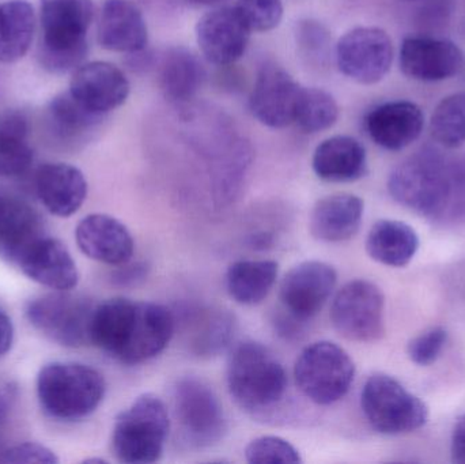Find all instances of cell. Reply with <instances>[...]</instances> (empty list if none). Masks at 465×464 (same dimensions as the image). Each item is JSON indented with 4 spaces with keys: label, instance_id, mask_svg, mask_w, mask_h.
<instances>
[{
    "label": "cell",
    "instance_id": "6da1fadb",
    "mask_svg": "<svg viewBox=\"0 0 465 464\" xmlns=\"http://www.w3.org/2000/svg\"><path fill=\"white\" fill-rule=\"evenodd\" d=\"M174 329L165 305L116 297L95 305L90 343L122 364H143L165 350Z\"/></svg>",
    "mask_w": 465,
    "mask_h": 464
},
{
    "label": "cell",
    "instance_id": "7a4b0ae2",
    "mask_svg": "<svg viewBox=\"0 0 465 464\" xmlns=\"http://www.w3.org/2000/svg\"><path fill=\"white\" fill-rule=\"evenodd\" d=\"M93 14V0H40L43 35L37 56L44 70L65 74L84 64Z\"/></svg>",
    "mask_w": 465,
    "mask_h": 464
},
{
    "label": "cell",
    "instance_id": "3957f363",
    "mask_svg": "<svg viewBox=\"0 0 465 464\" xmlns=\"http://www.w3.org/2000/svg\"><path fill=\"white\" fill-rule=\"evenodd\" d=\"M226 380L234 402L253 414L278 408L289 387L283 365L267 346L254 341H243L232 348Z\"/></svg>",
    "mask_w": 465,
    "mask_h": 464
},
{
    "label": "cell",
    "instance_id": "277c9868",
    "mask_svg": "<svg viewBox=\"0 0 465 464\" xmlns=\"http://www.w3.org/2000/svg\"><path fill=\"white\" fill-rule=\"evenodd\" d=\"M104 376L89 365L52 362L37 376V395L46 416L73 422L92 416L104 400Z\"/></svg>",
    "mask_w": 465,
    "mask_h": 464
},
{
    "label": "cell",
    "instance_id": "5b68a950",
    "mask_svg": "<svg viewBox=\"0 0 465 464\" xmlns=\"http://www.w3.org/2000/svg\"><path fill=\"white\" fill-rule=\"evenodd\" d=\"M455 190V171L434 152L407 158L388 179V191L398 203L428 217L444 215L452 204Z\"/></svg>",
    "mask_w": 465,
    "mask_h": 464
},
{
    "label": "cell",
    "instance_id": "8992f818",
    "mask_svg": "<svg viewBox=\"0 0 465 464\" xmlns=\"http://www.w3.org/2000/svg\"><path fill=\"white\" fill-rule=\"evenodd\" d=\"M171 430L165 403L154 394H143L119 414L112 433V451L119 462L152 464L163 457Z\"/></svg>",
    "mask_w": 465,
    "mask_h": 464
},
{
    "label": "cell",
    "instance_id": "52a82bcc",
    "mask_svg": "<svg viewBox=\"0 0 465 464\" xmlns=\"http://www.w3.org/2000/svg\"><path fill=\"white\" fill-rule=\"evenodd\" d=\"M366 421L381 435L396 436L425 427L429 408L401 381L385 373H374L361 392Z\"/></svg>",
    "mask_w": 465,
    "mask_h": 464
},
{
    "label": "cell",
    "instance_id": "ba28073f",
    "mask_svg": "<svg viewBox=\"0 0 465 464\" xmlns=\"http://www.w3.org/2000/svg\"><path fill=\"white\" fill-rule=\"evenodd\" d=\"M300 391L311 402L330 406L346 397L355 379V364L336 343L320 341L303 349L294 365Z\"/></svg>",
    "mask_w": 465,
    "mask_h": 464
},
{
    "label": "cell",
    "instance_id": "9c48e42d",
    "mask_svg": "<svg viewBox=\"0 0 465 464\" xmlns=\"http://www.w3.org/2000/svg\"><path fill=\"white\" fill-rule=\"evenodd\" d=\"M92 300L70 291H54L27 302V321L57 345L81 348L90 343V326L95 308Z\"/></svg>",
    "mask_w": 465,
    "mask_h": 464
},
{
    "label": "cell",
    "instance_id": "30bf717a",
    "mask_svg": "<svg viewBox=\"0 0 465 464\" xmlns=\"http://www.w3.org/2000/svg\"><path fill=\"white\" fill-rule=\"evenodd\" d=\"M174 417L183 440L193 449H209L228 430L225 411L214 390L196 378L177 381L173 394Z\"/></svg>",
    "mask_w": 465,
    "mask_h": 464
},
{
    "label": "cell",
    "instance_id": "8fae6325",
    "mask_svg": "<svg viewBox=\"0 0 465 464\" xmlns=\"http://www.w3.org/2000/svg\"><path fill=\"white\" fill-rule=\"evenodd\" d=\"M385 297L376 283L354 280L336 293L331 307L333 329L354 342H374L385 332Z\"/></svg>",
    "mask_w": 465,
    "mask_h": 464
},
{
    "label": "cell",
    "instance_id": "7c38bea8",
    "mask_svg": "<svg viewBox=\"0 0 465 464\" xmlns=\"http://www.w3.org/2000/svg\"><path fill=\"white\" fill-rule=\"evenodd\" d=\"M393 60L392 40L380 27H355L336 45L339 70L352 81L373 84L381 81Z\"/></svg>",
    "mask_w": 465,
    "mask_h": 464
},
{
    "label": "cell",
    "instance_id": "4fadbf2b",
    "mask_svg": "<svg viewBox=\"0 0 465 464\" xmlns=\"http://www.w3.org/2000/svg\"><path fill=\"white\" fill-rule=\"evenodd\" d=\"M338 274L331 264L308 261L284 275L281 283L282 305L297 321L314 318L335 291Z\"/></svg>",
    "mask_w": 465,
    "mask_h": 464
},
{
    "label": "cell",
    "instance_id": "5bb4252c",
    "mask_svg": "<svg viewBox=\"0 0 465 464\" xmlns=\"http://www.w3.org/2000/svg\"><path fill=\"white\" fill-rule=\"evenodd\" d=\"M252 29L235 7L204 14L196 25V40L203 56L215 65H229L243 56Z\"/></svg>",
    "mask_w": 465,
    "mask_h": 464
},
{
    "label": "cell",
    "instance_id": "9a60e30c",
    "mask_svg": "<svg viewBox=\"0 0 465 464\" xmlns=\"http://www.w3.org/2000/svg\"><path fill=\"white\" fill-rule=\"evenodd\" d=\"M301 87L279 65H262L249 97L252 114L262 124L271 128H284L292 124Z\"/></svg>",
    "mask_w": 465,
    "mask_h": 464
},
{
    "label": "cell",
    "instance_id": "2e32d148",
    "mask_svg": "<svg viewBox=\"0 0 465 464\" xmlns=\"http://www.w3.org/2000/svg\"><path fill=\"white\" fill-rule=\"evenodd\" d=\"M130 90V82L119 67L90 62L74 71L68 92L87 111L105 116L127 101Z\"/></svg>",
    "mask_w": 465,
    "mask_h": 464
},
{
    "label": "cell",
    "instance_id": "e0dca14e",
    "mask_svg": "<svg viewBox=\"0 0 465 464\" xmlns=\"http://www.w3.org/2000/svg\"><path fill=\"white\" fill-rule=\"evenodd\" d=\"M45 236L37 210L18 193L0 185V259L18 266L27 251Z\"/></svg>",
    "mask_w": 465,
    "mask_h": 464
},
{
    "label": "cell",
    "instance_id": "ac0fdd59",
    "mask_svg": "<svg viewBox=\"0 0 465 464\" xmlns=\"http://www.w3.org/2000/svg\"><path fill=\"white\" fill-rule=\"evenodd\" d=\"M463 65V52L450 40L433 37L404 38L401 68L415 81L440 82L452 78Z\"/></svg>",
    "mask_w": 465,
    "mask_h": 464
},
{
    "label": "cell",
    "instance_id": "d6986e66",
    "mask_svg": "<svg viewBox=\"0 0 465 464\" xmlns=\"http://www.w3.org/2000/svg\"><path fill=\"white\" fill-rule=\"evenodd\" d=\"M76 244L93 261L123 266L134 256L135 242L124 223L106 214L84 217L76 226Z\"/></svg>",
    "mask_w": 465,
    "mask_h": 464
},
{
    "label": "cell",
    "instance_id": "ffe728a7",
    "mask_svg": "<svg viewBox=\"0 0 465 464\" xmlns=\"http://www.w3.org/2000/svg\"><path fill=\"white\" fill-rule=\"evenodd\" d=\"M366 131L374 143L399 152L414 143L425 127L422 109L411 101H391L369 112Z\"/></svg>",
    "mask_w": 465,
    "mask_h": 464
},
{
    "label": "cell",
    "instance_id": "44dd1931",
    "mask_svg": "<svg viewBox=\"0 0 465 464\" xmlns=\"http://www.w3.org/2000/svg\"><path fill=\"white\" fill-rule=\"evenodd\" d=\"M38 199L51 214L68 218L75 214L87 196V182L81 169L64 163H48L35 172Z\"/></svg>",
    "mask_w": 465,
    "mask_h": 464
},
{
    "label": "cell",
    "instance_id": "7402d4cb",
    "mask_svg": "<svg viewBox=\"0 0 465 464\" xmlns=\"http://www.w3.org/2000/svg\"><path fill=\"white\" fill-rule=\"evenodd\" d=\"M98 43L106 51L138 54L149 43L146 21L131 0H105L98 18Z\"/></svg>",
    "mask_w": 465,
    "mask_h": 464
},
{
    "label": "cell",
    "instance_id": "603a6c76",
    "mask_svg": "<svg viewBox=\"0 0 465 464\" xmlns=\"http://www.w3.org/2000/svg\"><path fill=\"white\" fill-rule=\"evenodd\" d=\"M16 267L29 280L52 291H73L79 282L78 269L70 251L48 234L27 251Z\"/></svg>",
    "mask_w": 465,
    "mask_h": 464
},
{
    "label": "cell",
    "instance_id": "cb8c5ba5",
    "mask_svg": "<svg viewBox=\"0 0 465 464\" xmlns=\"http://www.w3.org/2000/svg\"><path fill=\"white\" fill-rule=\"evenodd\" d=\"M365 203L352 193H336L317 202L312 210L309 228L320 242H341L352 239L362 223Z\"/></svg>",
    "mask_w": 465,
    "mask_h": 464
},
{
    "label": "cell",
    "instance_id": "d4e9b609",
    "mask_svg": "<svg viewBox=\"0 0 465 464\" xmlns=\"http://www.w3.org/2000/svg\"><path fill=\"white\" fill-rule=\"evenodd\" d=\"M312 166L316 176L324 182H357L368 173V155L357 139L336 135L316 147Z\"/></svg>",
    "mask_w": 465,
    "mask_h": 464
},
{
    "label": "cell",
    "instance_id": "484cf974",
    "mask_svg": "<svg viewBox=\"0 0 465 464\" xmlns=\"http://www.w3.org/2000/svg\"><path fill=\"white\" fill-rule=\"evenodd\" d=\"M420 250V237L409 225L396 220L377 221L366 237V251L377 263L406 267Z\"/></svg>",
    "mask_w": 465,
    "mask_h": 464
},
{
    "label": "cell",
    "instance_id": "4316f807",
    "mask_svg": "<svg viewBox=\"0 0 465 464\" xmlns=\"http://www.w3.org/2000/svg\"><path fill=\"white\" fill-rule=\"evenodd\" d=\"M206 81L201 59L185 48H172L160 64V87L172 103L193 100Z\"/></svg>",
    "mask_w": 465,
    "mask_h": 464
},
{
    "label": "cell",
    "instance_id": "83f0119b",
    "mask_svg": "<svg viewBox=\"0 0 465 464\" xmlns=\"http://www.w3.org/2000/svg\"><path fill=\"white\" fill-rule=\"evenodd\" d=\"M35 15L27 0H7L0 5V63L18 62L29 51L35 37Z\"/></svg>",
    "mask_w": 465,
    "mask_h": 464
},
{
    "label": "cell",
    "instance_id": "f1b7e54d",
    "mask_svg": "<svg viewBox=\"0 0 465 464\" xmlns=\"http://www.w3.org/2000/svg\"><path fill=\"white\" fill-rule=\"evenodd\" d=\"M278 272L273 261L234 262L226 272L228 293L238 304H260L275 285Z\"/></svg>",
    "mask_w": 465,
    "mask_h": 464
},
{
    "label": "cell",
    "instance_id": "f546056e",
    "mask_svg": "<svg viewBox=\"0 0 465 464\" xmlns=\"http://www.w3.org/2000/svg\"><path fill=\"white\" fill-rule=\"evenodd\" d=\"M104 116L82 106L70 92L60 93L48 105L52 130L63 141H79L89 135L103 122Z\"/></svg>",
    "mask_w": 465,
    "mask_h": 464
},
{
    "label": "cell",
    "instance_id": "4dcf8cb0",
    "mask_svg": "<svg viewBox=\"0 0 465 464\" xmlns=\"http://www.w3.org/2000/svg\"><path fill=\"white\" fill-rule=\"evenodd\" d=\"M339 117L335 98L317 87H301L294 123L303 133H316L332 127Z\"/></svg>",
    "mask_w": 465,
    "mask_h": 464
},
{
    "label": "cell",
    "instance_id": "1f68e13d",
    "mask_svg": "<svg viewBox=\"0 0 465 464\" xmlns=\"http://www.w3.org/2000/svg\"><path fill=\"white\" fill-rule=\"evenodd\" d=\"M434 141L448 149L465 143V92L448 95L434 109L430 120Z\"/></svg>",
    "mask_w": 465,
    "mask_h": 464
},
{
    "label": "cell",
    "instance_id": "d6a6232c",
    "mask_svg": "<svg viewBox=\"0 0 465 464\" xmlns=\"http://www.w3.org/2000/svg\"><path fill=\"white\" fill-rule=\"evenodd\" d=\"M234 330V321L228 312L221 310L201 311L193 319L191 345L196 353L212 356L225 348Z\"/></svg>",
    "mask_w": 465,
    "mask_h": 464
},
{
    "label": "cell",
    "instance_id": "836d02e7",
    "mask_svg": "<svg viewBox=\"0 0 465 464\" xmlns=\"http://www.w3.org/2000/svg\"><path fill=\"white\" fill-rule=\"evenodd\" d=\"M245 458L252 464L302 463L300 452L292 444L276 436L254 439L246 446Z\"/></svg>",
    "mask_w": 465,
    "mask_h": 464
},
{
    "label": "cell",
    "instance_id": "e575fe53",
    "mask_svg": "<svg viewBox=\"0 0 465 464\" xmlns=\"http://www.w3.org/2000/svg\"><path fill=\"white\" fill-rule=\"evenodd\" d=\"M33 150L26 139L15 138L0 131V177H16L29 171Z\"/></svg>",
    "mask_w": 465,
    "mask_h": 464
},
{
    "label": "cell",
    "instance_id": "d590c367",
    "mask_svg": "<svg viewBox=\"0 0 465 464\" xmlns=\"http://www.w3.org/2000/svg\"><path fill=\"white\" fill-rule=\"evenodd\" d=\"M237 8L252 32H270L281 24L283 16L282 0H238Z\"/></svg>",
    "mask_w": 465,
    "mask_h": 464
},
{
    "label": "cell",
    "instance_id": "8d00e7d4",
    "mask_svg": "<svg viewBox=\"0 0 465 464\" xmlns=\"http://www.w3.org/2000/svg\"><path fill=\"white\" fill-rule=\"evenodd\" d=\"M448 332L444 327L436 326L426 330L422 334L410 341L407 354L414 364L429 367L441 356L447 345Z\"/></svg>",
    "mask_w": 465,
    "mask_h": 464
},
{
    "label": "cell",
    "instance_id": "74e56055",
    "mask_svg": "<svg viewBox=\"0 0 465 464\" xmlns=\"http://www.w3.org/2000/svg\"><path fill=\"white\" fill-rule=\"evenodd\" d=\"M0 463H59L54 451L37 443H22L0 451Z\"/></svg>",
    "mask_w": 465,
    "mask_h": 464
},
{
    "label": "cell",
    "instance_id": "f35d334b",
    "mask_svg": "<svg viewBox=\"0 0 465 464\" xmlns=\"http://www.w3.org/2000/svg\"><path fill=\"white\" fill-rule=\"evenodd\" d=\"M0 131L7 135L27 141L29 120L24 112L18 109H7L0 114Z\"/></svg>",
    "mask_w": 465,
    "mask_h": 464
},
{
    "label": "cell",
    "instance_id": "ab89813d",
    "mask_svg": "<svg viewBox=\"0 0 465 464\" xmlns=\"http://www.w3.org/2000/svg\"><path fill=\"white\" fill-rule=\"evenodd\" d=\"M147 277V266L144 263H135L127 266L123 264L119 271L114 272V278L119 285L133 286Z\"/></svg>",
    "mask_w": 465,
    "mask_h": 464
},
{
    "label": "cell",
    "instance_id": "60d3db41",
    "mask_svg": "<svg viewBox=\"0 0 465 464\" xmlns=\"http://www.w3.org/2000/svg\"><path fill=\"white\" fill-rule=\"evenodd\" d=\"M450 455L453 462L465 464V414L458 420L453 428Z\"/></svg>",
    "mask_w": 465,
    "mask_h": 464
},
{
    "label": "cell",
    "instance_id": "b9f144b4",
    "mask_svg": "<svg viewBox=\"0 0 465 464\" xmlns=\"http://www.w3.org/2000/svg\"><path fill=\"white\" fill-rule=\"evenodd\" d=\"M16 389L14 386L0 387V429L7 421L11 409L15 403Z\"/></svg>",
    "mask_w": 465,
    "mask_h": 464
},
{
    "label": "cell",
    "instance_id": "7bdbcfd3",
    "mask_svg": "<svg viewBox=\"0 0 465 464\" xmlns=\"http://www.w3.org/2000/svg\"><path fill=\"white\" fill-rule=\"evenodd\" d=\"M14 341V327L11 319L0 311V357L8 353Z\"/></svg>",
    "mask_w": 465,
    "mask_h": 464
},
{
    "label": "cell",
    "instance_id": "ee69618b",
    "mask_svg": "<svg viewBox=\"0 0 465 464\" xmlns=\"http://www.w3.org/2000/svg\"><path fill=\"white\" fill-rule=\"evenodd\" d=\"M187 2L193 5H214L223 0H187Z\"/></svg>",
    "mask_w": 465,
    "mask_h": 464
},
{
    "label": "cell",
    "instance_id": "f6af8a7d",
    "mask_svg": "<svg viewBox=\"0 0 465 464\" xmlns=\"http://www.w3.org/2000/svg\"><path fill=\"white\" fill-rule=\"evenodd\" d=\"M403 2H418V0H403Z\"/></svg>",
    "mask_w": 465,
    "mask_h": 464
}]
</instances>
